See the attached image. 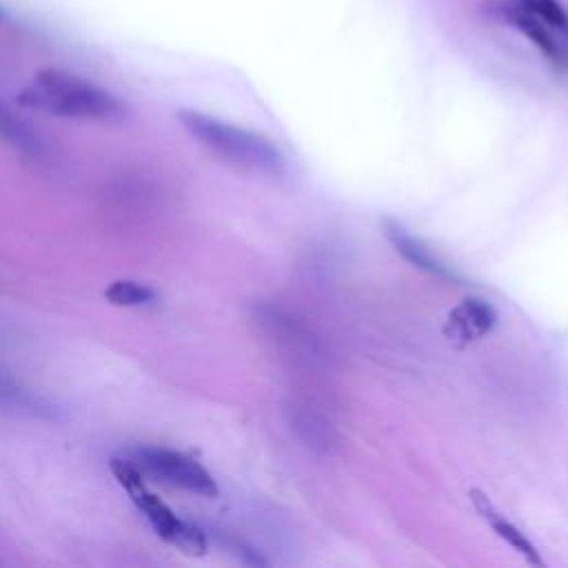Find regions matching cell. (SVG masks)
<instances>
[{
    "mask_svg": "<svg viewBox=\"0 0 568 568\" xmlns=\"http://www.w3.org/2000/svg\"><path fill=\"white\" fill-rule=\"evenodd\" d=\"M178 118L182 126L222 162L255 175H284V155L268 138L200 111L184 109L178 113Z\"/></svg>",
    "mask_w": 568,
    "mask_h": 568,
    "instance_id": "1",
    "label": "cell"
},
{
    "mask_svg": "<svg viewBox=\"0 0 568 568\" xmlns=\"http://www.w3.org/2000/svg\"><path fill=\"white\" fill-rule=\"evenodd\" d=\"M18 102L62 118L120 120L124 115V104L115 95L89 80L58 69L40 71L31 87L18 95Z\"/></svg>",
    "mask_w": 568,
    "mask_h": 568,
    "instance_id": "2",
    "label": "cell"
},
{
    "mask_svg": "<svg viewBox=\"0 0 568 568\" xmlns=\"http://www.w3.org/2000/svg\"><path fill=\"white\" fill-rule=\"evenodd\" d=\"M133 464L146 475L175 488L197 493L204 497H217L220 493L213 475L186 453L160 446H142L135 450Z\"/></svg>",
    "mask_w": 568,
    "mask_h": 568,
    "instance_id": "3",
    "label": "cell"
},
{
    "mask_svg": "<svg viewBox=\"0 0 568 568\" xmlns=\"http://www.w3.org/2000/svg\"><path fill=\"white\" fill-rule=\"evenodd\" d=\"M126 495L138 506V510L149 519L160 539L191 557H202L209 550V539L204 530L191 521L180 519L155 493L146 488L144 481L126 490Z\"/></svg>",
    "mask_w": 568,
    "mask_h": 568,
    "instance_id": "4",
    "label": "cell"
},
{
    "mask_svg": "<svg viewBox=\"0 0 568 568\" xmlns=\"http://www.w3.org/2000/svg\"><path fill=\"white\" fill-rule=\"evenodd\" d=\"M497 324V311L490 302L481 297H464L457 308L448 313L444 324V335L455 346H468L475 339H481Z\"/></svg>",
    "mask_w": 568,
    "mask_h": 568,
    "instance_id": "5",
    "label": "cell"
},
{
    "mask_svg": "<svg viewBox=\"0 0 568 568\" xmlns=\"http://www.w3.org/2000/svg\"><path fill=\"white\" fill-rule=\"evenodd\" d=\"M468 497H470L475 510L479 513V517L495 530V535H497L499 539H504L513 550H517L530 566H544V559H541V555L537 552L535 544H532L506 515H501V513L495 508V504H493L481 490L473 488V490L468 493Z\"/></svg>",
    "mask_w": 568,
    "mask_h": 568,
    "instance_id": "6",
    "label": "cell"
},
{
    "mask_svg": "<svg viewBox=\"0 0 568 568\" xmlns=\"http://www.w3.org/2000/svg\"><path fill=\"white\" fill-rule=\"evenodd\" d=\"M384 235L390 242V246L395 248V253H399L408 264H413L415 268L435 275V277H455V273H450V268L413 233H408L402 224L393 222V220H384L382 222Z\"/></svg>",
    "mask_w": 568,
    "mask_h": 568,
    "instance_id": "7",
    "label": "cell"
},
{
    "mask_svg": "<svg viewBox=\"0 0 568 568\" xmlns=\"http://www.w3.org/2000/svg\"><path fill=\"white\" fill-rule=\"evenodd\" d=\"M504 16L510 24H515L528 40L535 42V47L557 67H568V47L564 40L555 38V29L550 31V27L546 22H541L539 18H535L532 13L519 9L517 4H508L504 9Z\"/></svg>",
    "mask_w": 568,
    "mask_h": 568,
    "instance_id": "8",
    "label": "cell"
},
{
    "mask_svg": "<svg viewBox=\"0 0 568 568\" xmlns=\"http://www.w3.org/2000/svg\"><path fill=\"white\" fill-rule=\"evenodd\" d=\"M291 428L311 450H326L333 444L335 428L326 415H322L313 404L293 402L291 408Z\"/></svg>",
    "mask_w": 568,
    "mask_h": 568,
    "instance_id": "9",
    "label": "cell"
},
{
    "mask_svg": "<svg viewBox=\"0 0 568 568\" xmlns=\"http://www.w3.org/2000/svg\"><path fill=\"white\" fill-rule=\"evenodd\" d=\"M0 140L31 160H42L49 153L42 135L36 129H31L22 118H18L11 109H7L2 102H0Z\"/></svg>",
    "mask_w": 568,
    "mask_h": 568,
    "instance_id": "10",
    "label": "cell"
},
{
    "mask_svg": "<svg viewBox=\"0 0 568 568\" xmlns=\"http://www.w3.org/2000/svg\"><path fill=\"white\" fill-rule=\"evenodd\" d=\"M155 297V291L133 280H115L104 288V300L113 306H142Z\"/></svg>",
    "mask_w": 568,
    "mask_h": 568,
    "instance_id": "11",
    "label": "cell"
},
{
    "mask_svg": "<svg viewBox=\"0 0 568 568\" xmlns=\"http://www.w3.org/2000/svg\"><path fill=\"white\" fill-rule=\"evenodd\" d=\"M510 2L517 4L519 9L532 13L541 22H546L559 36L568 38V16L557 0H510Z\"/></svg>",
    "mask_w": 568,
    "mask_h": 568,
    "instance_id": "12",
    "label": "cell"
}]
</instances>
